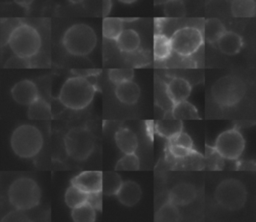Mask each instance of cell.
<instances>
[{
	"label": "cell",
	"instance_id": "cell-1",
	"mask_svg": "<svg viewBox=\"0 0 256 222\" xmlns=\"http://www.w3.org/2000/svg\"><path fill=\"white\" fill-rule=\"evenodd\" d=\"M96 87L85 77L75 76L67 79L59 93L60 102L67 108L80 110L93 100Z\"/></svg>",
	"mask_w": 256,
	"mask_h": 222
},
{
	"label": "cell",
	"instance_id": "cell-2",
	"mask_svg": "<svg viewBox=\"0 0 256 222\" xmlns=\"http://www.w3.org/2000/svg\"><path fill=\"white\" fill-rule=\"evenodd\" d=\"M62 44L66 51L74 56H86L97 45L95 31L87 24L77 23L70 26L64 33Z\"/></svg>",
	"mask_w": 256,
	"mask_h": 222
},
{
	"label": "cell",
	"instance_id": "cell-3",
	"mask_svg": "<svg viewBox=\"0 0 256 222\" xmlns=\"http://www.w3.org/2000/svg\"><path fill=\"white\" fill-rule=\"evenodd\" d=\"M10 146L20 158L35 157L43 146V137L40 130L30 124H22L15 128L10 137Z\"/></svg>",
	"mask_w": 256,
	"mask_h": 222
},
{
	"label": "cell",
	"instance_id": "cell-4",
	"mask_svg": "<svg viewBox=\"0 0 256 222\" xmlns=\"http://www.w3.org/2000/svg\"><path fill=\"white\" fill-rule=\"evenodd\" d=\"M41 36L31 25L20 22L11 32L7 45L12 52L20 57L30 59L35 56L41 48Z\"/></svg>",
	"mask_w": 256,
	"mask_h": 222
},
{
	"label": "cell",
	"instance_id": "cell-5",
	"mask_svg": "<svg viewBox=\"0 0 256 222\" xmlns=\"http://www.w3.org/2000/svg\"><path fill=\"white\" fill-rule=\"evenodd\" d=\"M41 199V190L35 180L29 177L15 179L8 188L9 203L19 211L35 208Z\"/></svg>",
	"mask_w": 256,
	"mask_h": 222
},
{
	"label": "cell",
	"instance_id": "cell-6",
	"mask_svg": "<svg viewBox=\"0 0 256 222\" xmlns=\"http://www.w3.org/2000/svg\"><path fill=\"white\" fill-rule=\"evenodd\" d=\"M66 153L77 161L86 160L93 152L95 138L92 132L85 127L71 128L64 137Z\"/></svg>",
	"mask_w": 256,
	"mask_h": 222
},
{
	"label": "cell",
	"instance_id": "cell-7",
	"mask_svg": "<svg viewBox=\"0 0 256 222\" xmlns=\"http://www.w3.org/2000/svg\"><path fill=\"white\" fill-rule=\"evenodd\" d=\"M245 91V85L241 79L234 76H226L213 84L211 94L218 105L231 107L242 100Z\"/></svg>",
	"mask_w": 256,
	"mask_h": 222
},
{
	"label": "cell",
	"instance_id": "cell-8",
	"mask_svg": "<svg viewBox=\"0 0 256 222\" xmlns=\"http://www.w3.org/2000/svg\"><path fill=\"white\" fill-rule=\"evenodd\" d=\"M215 199L223 208L235 211L242 208L247 199V191L242 182L236 179L222 181L215 190Z\"/></svg>",
	"mask_w": 256,
	"mask_h": 222
},
{
	"label": "cell",
	"instance_id": "cell-9",
	"mask_svg": "<svg viewBox=\"0 0 256 222\" xmlns=\"http://www.w3.org/2000/svg\"><path fill=\"white\" fill-rule=\"evenodd\" d=\"M172 51L183 57L194 54L204 42L202 32L192 26H185L177 29L170 37Z\"/></svg>",
	"mask_w": 256,
	"mask_h": 222
},
{
	"label": "cell",
	"instance_id": "cell-10",
	"mask_svg": "<svg viewBox=\"0 0 256 222\" xmlns=\"http://www.w3.org/2000/svg\"><path fill=\"white\" fill-rule=\"evenodd\" d=\"M213 148L225 159H238L245 148V140L235 128L222 132L216 139Z\"/></svg>",
	"mask_w": 256,
	"mask_h": 222
},
{
	"label": "cell",
	"instance_id": "cell-11",
	"mask_svg": "<svg viewBox=\"0 0 256 222\" xmlns=\"http://www.w3.org/2000/svg\"><path fill=\"white\" fill-rule=\"evenodd\" d=\"M11 96L16 103L28 106L39 96V93L38 88L33 81L24 79L14 84L11 88Z\"/></svg>",
	"mask_w": 256,
	"mask_h": 222
},
{
	"label": "cell",
	"instance_id": "cell-12",
	"mask_svg": "<svg viewBox=\"0 0 256 222\" xmlns=\"http://www.w3.org/2000/svg\"><path fill=\"white\" fill-rule=\"evenodd\" d=\"M101 181H102V172L96 170L83 171L77 176H75L71 184L77 186L82 191L86 193L101 191Z\"/></svg>",
	"mask_w": 256,
	"mask_h": 222
},
{
	"label": "cell",
	"instance_id": "cell-13",
	"mask_svg": "<svg viewBox=\"0 0 256 222\" xmlns=\"http://www.w3.org/2000/svg\"><path fill=\"white\" fill-rule=\"evenodd\" d=\"M196 197V189L192 184L179 183L170 190L168 199L176 206H185L190 204Z\"/></svg>",
	"mask_w": 256,
	"mask_h": 222
},
{
	"label": "cell",
	"instance_id": "cell-14",
	"mask_svg": "<svg viewBox=\"0 0 256 222\" xmlns=\"http://www.w3.org/2000/svg\"><path fill=\"white\" fill-rule=\"evenodd\" d=\"M166 93L172 103L186 100L191 93V85L186 79L175 77L167 83Z\"/></svg>",
	"mask_w": 256,
	"mask_h": 222
},
{
	"label": "cell",
	"instance_id": "cell-15",
	"mask_svg": "<svg viewBox=\"0 0 256 222\" xmlns=\"http://www.w3.org/2000/svg\"><path fill=\"white\" fill-rule=\"evenodd\" d=\"M141 188L138 183L134 181L122 182L116 196L119 202L125 206H134L141 198Z\"/></svg>",
	"mask_w": 256,
	"mask_h": 222
},
{
	"label": "cell",
	"instance_id": "cell-16",
	"mask_svg": "<svg viewBox=\"0 0 256 222\" xmlns=\"http://www.w3.org/2000/svg\"><path fill=\"white\" fill-rule=\"evenodd\" d=\"M115 95L120 102L128 105H132L136 103L139 99L140 88L132 80L123 81L116 84Z\"/></svg>",
	"mask_w": 256,
	"mask_h": 222
},
{
	"label": "cell",
	"instance_id": "cell-17",
	"mask_svg": "<svg viewBox=\"0 0 256 222\" xmlns=\"http://www.w3.org/2000/svg\"><path fill=\"white\" fill-rule=\"evenodd\" d=\"M217 45L222 53L226 55H235L241 50L243 39L236 32L225 31L217 41Z\"/></svg>",
	"mask_w": 256,
	"mask_h": 222
},
{
	"label": "cell",
	"instance_id": "cell-18",
	"mask_svg": "<svg viewBox=\"0 0 256 222\" xmlns=\"http://www.w3.org/2000/svg\"><path fill=\"white\" fill-rule=\"evenodd\" d=\"M118 49L124 53H133L140 47V36L133 29H123L115 40Z\"/></svg>",
	"mask_w": 256,
	"mask_h": 222
},
{
	"label": "cell",
	"instance_id": "cell-19",
	"mask_svg": "<svg viewBox=\"0 0 256 222\" xmlns=\"http://www.w3.org/2000/svg\"><path fill=\"white\" fill-rule=\"evenodd\" d=\"M115 142L124 154L134 153L138 148V138L129 128H120L115 134Z\"/></svg>",
	"mask_w": 256,
	"mask_h": 222
},
{
	"label": "cell",
	"instance_id": "cell-20",
	"mask_svg": "<svg viewBox=\"0 0 256 222\" xmlns=\"http://www.w3.org/2000/svg\"><path fill=\"white\" fill-rule=\"evenodd\" d=\"M27 115L32 120H48L52 116L51 107L45 99L38 96L28 105Z\"/></svg>",
	"mask_w": 256,
	"mask_h": 222
},
{
	"label": "cell",
	"instance_id": "cell-21",
	"mask_svg": "<svg viewBox=\"0 0 256 222\" xmlns=\"http://www.w3.org/2000/svg\"><path fill=\"white\" fill-rule=\"evenodd\" d=\"M183 129V123L181 120L178 119H162L158 120L155 123V131L156 133L166 139H170L179 132H181Z\"/></svg>",
	"mask_w": 256,
	"mask_h": 222
},
{
	"label": "cell",
	"instance_id": "cell-22",
	"mask_svg": "<svg viewBox=\"0 0 256 222\" xmlns=\"http://www.w3.org/2000/svg\"><path fill=\"white\" fill-rule=\"evenodd\" d=\"M172 53L171 41L163 33H156L153 40V56L156 61L166 60Z\"/></svg>",
	"mask_w": 256,
	"mask_h": 222
},
{
	"label": "cell",
	"instance_id": "cell-23",
	"mask_svg": "<svg viewBox=\"0 0 256 222\" xmlns=\"http://www.w3.org/2000/svg\"><path fill=\"white\" fill-rule=\"evenodd\" d=\"M172 118L178 120H194L199 119V114L195 106L187 100H182L173 103L172 107Z\"/></svg>",
	"mask_w": 256,
	"mask_h": 222
},
{
	"label": "cell",
	"instance_id": "cell-24",
	"mask_svg": "<svg viewBox=\"0 0 256 222\" xmlns=\"http://www.w3.org/2000/svg\"><path fill=\"white\" fill-rule=\"evenodd\" d=\"M226 31L224 24L218 18H209L204 23L203 37L209 43H217L219 38Z\"/></svg>",
	"mask_w": 256,
	"mask_h": 222
},
{
	"label": "cell",
	"instance_id": "cell-25",
	"mask_svg": "<svg viewBox=\"0 0 256 222\" xmlns=\"http://www.w3.org/2000/svg\"><path fill=\"white\" fill-rule=\"evenodd\" d=\"M121 184H122V179L117 172L115 171L102 172V181H101L102 194L107 196L116 195Z\"/></svg>",
	"mask_w": 256,
	"mask_h": 222
},
{
	"label": "cell",
	"instance_id": "cell-26",
	"mask_svg": "<svg viewBox=\"0 0 256 222\" xmlns=\"http://www.w3.org/2000/svg\"><path fill=\"white\" fill-rule=\"evenodd\" d=\"M124 29V20L116 17H104L102 22V34L109 40H116Z\"/></svg>",
	"mask_w": 256,
	"mask_h": 222
},
{
	"label": "cell",
	"instance_id": "cell-27",
	"mask_svg": "<svg viewBox=\"0 0 256 222\" xmlns=\"http://www.w3.org/2000/svg\"><path fill=\"white\" fill-rule=\"evenodd\" d=\"M231 13L237 18L254 17L256 6L254 0H233L231 1Z\"/></svg>",
	"mask_w": 256,
	"mask_h": 222
},
{
	"label": "cell",
	"instance_id": "cell-28",
	"mask_svg": "<svg viewBox=\"0 0 256 222\" xmlns=\"http://www.w3.org/2000/svg\"><path fill=\"white\" fill-rule=\"evenodd\" d=\"M87 194L88 193L82 191L77 186L71 184V186H69L65 192V196H64L65 203L71 209L74 207H77L86 202Z\"/></svg>",
	"mask_w": 256,
	"mask_h": 222
},
{
	"label": "cell",
	"instance_id": "cell-29",
	"mask_svg": "<svg viewBox=\"0 0 256 222\" xmlns=\"http://www.w3.org/2000/svg\"><path fill=\"white\" fill-rule=\"evenodd\" d=\"M72 220L75 222H93L96 220L95 210L87 203L72 208Z\"/></svg>",
	"mask_w": 256,
	"mask_h": 222
},
{
	"label": "cell",
	"instance_id": "cell-30",
	"mask_svg": "<svg viewBox=\"0 0 256 222\" xmlns=\"http://www.w3.org/2000/svg\"><path fill=\"white\" fill-rule=\"evenodd\" d=\"M180 218V213L177 206L170 201L163 204L155 214V221L161 222H171L178 221Z\"/></svg>",
	"mask_w": 256,
	"mask_h": 222
},
{
	"label": "cell",
	"instance_id": "cell-31",
	"mask_svg": "<svg viewBox=\"0 0 256 222\" xmlns=\"http://www.w3.org/2000/svg\"><path fill=\"white\" fill-rule=\"evenodd\" d=\"M140 168V161L138 156L134 153H127L123 157H121L116 165L115 170L121 171H136Z\"/></svg>",
	"mask_w": 256,
	"mask_h": 222
},
{
	"label": "cell",
	"instance_id": "cell-32",
	"mask_svg": "<svg viewBox=\"0 0 256 222\" xmlns=\"http://www.w3.org/2000/svg\"><path fill=\"white\" fill-rule=\"evenodd\" d=\"M164 15L168 18H181L185 15V5L181 0H168L164 3Z\"/></svg>",
	"mask_w": 256,
	"mask_h": 222
},
{
	"label": "cell",
	"instance_id": "cell-33",
	"mask_svg": "<svg viewBox=\"0 0 256 222\" xmlns=\"http://www.w3.org/2000/svg\"><path fill=\"white\" fill-rule=\"evenodd\" d=\"M134 76V71L131 68H116V69H110L108 72V77L111 82H113L115 85L127 81L132 80Z\"/></svg>",
	"mask_w": 256,
	"mask_h": 222
},
{
	"label": "cell",
	"instance_id": "cell-34",
	"mask_svg": "<svg viewBox=\"0 0 256 222\" xmlns=\"http://www.w3.org/2000/svg\"><path fill=\"white\" fill-rule=\"evenodd\" d=\"M21 21L17 18H7L1 20V27H0V37H1V45H7L8 38L14 28L20 23Z\"/></svg>",
	"mask_w": 256,
	"mask_h": 222
},
{
	"label": "cell",
	"instance_id": "cell-35",
	"mask_svg": "<svg viewBox=\"0 0 256 222\" xmlns=\"http://www.w3.org/2000/svg\"><path fill=\"white\" fill-rule=\"evenodd\" d=\"M168 143L183 146V147H186V148H189V149H194V144H193V141H192L191 137L183 131L179 132L178 134H176L172 138L168 139Z\"/></svg>",
	"mask_w": 256,
	"mask_h": 222
},
{
	"label": "cell",
	"instance_id": "cell-36",
	"mask_svg": "<svg viewBox=\"0 0 256 222\" xmlns=\"http://www.w3.org/2000/svg\"><path fill=\"white\" fill-rule=\"evenodd\" d=\"M168 150L170 152V154L175 157V158H186L189 156H192L193 154H196L194 149H189L183 146H179V145H174V144H170L168 143Z\"/></svg>",
	"mask_w": 256,
	"mask_h": 222
},
{
	"label": "cell",
	"instance_id": "cell-37",
	"mask_svg": "<svg viewBox=\"0 0 256 222\" xmlns=\"http://www.w3.org/2000/svg\"><path fill=\"white\" fill-rule=\"evenodd\" d=\"M206 159L208 163V167L211 169H217L219 168L217 161H222L223 157L213 148V147H206Z\"/></svg>",
	"mask_w": 256,
	"mask_h": 222
},
{
	"label": "cell",
	"instance_id": "cell-38",
	"mask_svg": "<svg viewBox=\"0 0 256 222\" xmlns=\"http://www.w3.org/2000/svg\"><path fill=\"white\" fill-rule=\"evenodd\" d=\"M86 202L96 211L102 210V192H91L87 194V200Z\"/></svg>",
	"mask_w": 256,
	"mask_h": 222
},
{
	"label": "cell",
	"instance_id": "cell-39",
	"mask_svg": "<svg viewBox=\"0 0 256 222\" xmlns=\"http://www.w3.org/2000/svg\"><path fill=\"white\" fill-rule=\"evenodd\" d=\"M29 61L26 58L17 56L14 54V56L10 57L4 64V67L6 68H22V67H28Z\"/></svg>",
	"mask_w": 256,
	"mask_h": 222
},
{
	"label": "cell",
	"instance_id": "cell-40",
	"mask_svg": "<svg viewBox=\"0 0 256 222\" xmlns=\"http://www.w3.org/2000/svg\"><path fill=\"white\" fill-rule=\"evenodd\" d=\"M112 8V1L111 0H102V15L103 17L108 16Z\"/></svg>",
	"mask_w": 256,
	"mask_h": 222
},
{
	"label": "cell",
	"instance_id": "cell-41",
	"mask_svg": "<svg viewBox=\"0 0 256 222\" xmlns=\"http://www.w3.org/2000/svg\"><path fill=\"white\" fill-rule=\"evenodd\" d=\"M13 1H14L17 5H19V6L23 7V8L28 9V8L31 6V4L33 3L34 0H13Z\"/></svg>",
	"mask_w": 256,
	"mask_h": 222
},
{
	"label": "cell",
	"instance_id": "cell-42",
	"mask_svg": "<svg viewBox=\"0 0 256 222\" xmlns=\"http://www.w3.org/2000/svg\"><path fill=\"white\" fill-rule=\"evenodd\" d=\"M118 1H120L121 3H124V4H132V3L136 2L137 0H118Z\"/></svg>",
	"mask_w": 256,
	"mask_h": 222
},
{
	"label": "cell",
	"instance_id": "cell-43",
	"mask_svg": "<svg viewBox=\"0 0 256 222\" xmlns=\"http://www.w3.org/2000/svg\"><path fill=\"white\" fill-rule=\"evenodd\" d=\"M168 0H154V3H155V5H159V4H164Z\"/></svg>",
	"mask_w": 256,
	"mask_h": 222
},
{
	"label": "cell",
	"instance_id": "cell-44",
	"mask_svg": "<svg viewBox=\"0 0 256 222\" xmlns=\"http://www.w3.org/2000/svg\"><path fill=\"white\" fill-rule=\"evenodd\" d=\"M71 3H73V4H78V3H81V2H83L84 0H69Z\"/></svg>",
	"mask_w": 256,
	"mask_h": 222
},
{
	"label": "cell",
	"instance_id": "cell-45",
	"mask_svg": "<svg viewBox=\"0 0 256 222\" xmlns=\"http://www.w3.org/2000/svg\"><path fill=\"white\" fill-rule=\"evenodd\" d=\"M226 1H228V2H231V1H233V0H226Z\"/></svg>",
	"mask_w": 256,
	"mask_h": 222
},
{
	"label": "cell",
	"instance_id": "cell-46",
	"mask_svg": "<svg viewBox=\"0 0 256 222\" xmlns=\"http://www.w3.org/2000/svg\"><path fill=\"white\" fill-rule=\"evenodd\" d=\"M181 1H182V0H181Z\"/></svg>",
	"mask_w": 256,
	"mask_h": 222
}]
</instances>
